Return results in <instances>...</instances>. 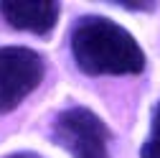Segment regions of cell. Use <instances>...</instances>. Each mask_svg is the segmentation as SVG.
I'll return each instance as SVG.
<instances>
[{
  "instance_id": "6da1fadb",
  "label": "cell",
  "mask_w": 160,
  "mask_h": 158,
  "mask_svg": "<svg viewBox=\"0 0 160 158\" xmlns=\"http://www.w3.org/2000/svg\"><path fill=\"white\" fill-rule=\"evenodd\" d=\"M69 46L74 64L87 76H125L145 69L137 38L104 15H82L71 26Z\"/></svg>"
},
{
  "instance_id": "7a4b0ae2",
  "label": "cell",
  "mask_w": 160,
  "mask_h": 158,
  "mask_svg": "<svg viewBox=\"0 0 160 158\" xmlns=\"http://www.w3.org/2000/svg\"><path fill=\"white\" fill-rule=\"evenodd\" d=\"M51 138L74 158H112L109 128L89 107L74 105L61 110L53 120Z\"/></svg>"
},
{
  "instance_id": "3957f363",
  "label": "cell",
  "mask_w": 160,
  "mask_h": 158,
  "mask_svg": "<svg viewBox=\"0 0 160 158\" xmlns=\"http://www.w3.org/2000/svg\"><path fill=\"white\" fill-rule=\"evenodd\" d=\"M46 74L43 56L28 46H0V115L13 112Z\"/></svg>"
},
{
  "instance_id": "277c9868",
  "label": "cell",
  "mask_w": 160,
  "mask_h": 158,
  "mask_svg": "<svg viewBox=\"0 0 160 158\" xmlns=\"http://www.w3.org/2000/svg\"><path fill=\"white\" fill-rule=\"evenodd\" d=\"M58 13H61V5L46 3V0H38V3H21V0L0 3V15L5 18V23H10L18 31L36 33V36H48L58 21Z\"/></svg>"
},
{
  "instance_id": "5b68a950",
  "label": "cell",
  "mask_w": 160,
  "mask_h": 158,
  "mask_svg": "<svg viewBox=\"0 0 160 158\" xmlns=\"http://www.w3.org/2000/svg\"><path fill=\"white\" fill-rule=\"evenodd\" d=\"M140 158H160V102L150 115V133L140 148Z\"/></svg>"
},
{
  "instance_id": "8992f818",
  "label": "cell",
  "mask_w": 160,
  "mask_h": 158,
  "mask_svg": "<svg viewBox=\"0 0 160 158\" xmlns=\"http://www.w3.org/2000/svg\"><path fill=\"white\" fill-rule=\"evenodd\" d=\"M114 5L125 8V10H152L155 8V3H127V0H117Z\"/></svg>"
},
{
  "instance_id": "52a82bcc",
  "label": "cell",
  "mask_w": 160,
  "mask_h": 158,
  "mask_svg": "<svg viewBox=\"0 0 160 158\" xmlns=\"http://www.w3.org/2000/svg\"><path fill=\"white\" fill-rule=\"evenodd\" d=\"M8 158H41L38 153H28V150H18V153H10Z\"/></svg>"
}]
</instances>
